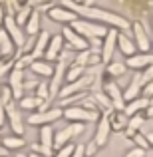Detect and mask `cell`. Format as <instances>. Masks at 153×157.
Listing matches in <instances>:
<instances>
[{
	"label": "cell",
	"mask_w": 153,
	"mask_h": 157,
	"mask_svg": "<svg viewBox=\"0 0 153 157\" xmlns=\"http://www.w3.org/2000/svg\"><path fill=\"white\" fill-rule=\"evenodd\" d=\"M107 117H109V125H111V131H123L127 127V115L123 111H117V109H111L107 111Z\"/></svg>",
	"instance_id": "22"
},
{
	"label": "cell",
	"mask_w": 153,
	"mask_h": 157,
	"mask_svg": "<svg viewBox=\"0 0 153 157\" xmlns=\"http://www.w3.org/2000/svg\"><path fill=\"white\" fill-rule=\"evenodd\" d=\"M30 14H32V8L30 6H26L24 10H20V14L16 16V24H18V26H24V24H26V20L30 18Z\"/></svg>",
	"instance_id": "34"
},
{
	"label": "cell",
	"mask_w": 153,
	"mask_h": 157,
	"mask_svg": "<svg viewBox=\"0 0 153 157\" xmlns=\"http://www.w3.org/2000/svg\"><path fill=\"white\" fill-rule=\"evenodd\" d=\"M74 149H76V143H68V145H64V147H60V149L54 151L52 157H72Z\"/></svg>",
	"instance_id": "31"
},
{
	"label": "cell",
	"mask_w": 153,
	"mask_h": 157,
	"mask_svg": "<svg viewBox=\"0 0 153 157\" xmlns=\"http://www.w3.org/2000/svg\"><path fill=\"white\" fill-rule=\"evenodd\" d=\"M86 74V68L84 66H78V64H70L68 66V70H66V84H72V82H76V80H80L82 76Z\"/></svg>",
	"instance_id": "27"
},
{
	"label": "cell",
	"mask_w": 153,
	"mask_h": 157,
	"mask_svg": "<svg viewBox=\"0 0 153 157\" xmlns=\"http://www.w3.org/2000/svg\"><path fill=\"white\" fill-rule=\"evenodd\" d=\"M64 117V109L62 107H48L44 111H34L28 115V123L34 127H42V125H52L58 119Z\"/></svg>",
	"instance_id": "4"
},
{
	"label": "cell",
	"mask_w": 153,
	"mask_h": 157,
	"mask_svg": "<svg viewBox=\"0 0 153 157\" xmlns=\"http://www.w3.org/2000/svg\"><path fill=\"white\" fill-rule=\"evenodd\" d=\"M62 6L68 8V10L76 12L78 18H86V20H96L98 24H105L109 28H117V30H127L131 26L123 16L115 14V12L103 10V8H96V6H84V4H78L74 0H62Z\"/></svg>",
	"instance_id": "1"
},
{
	"label": "cell",
	"mask_w": 153,
	"mask_h": 157,
	"mask_svg": "<svg viewBox=\"0 0 153 157\" xmlns=\"http://www.w3.org/2000/svg\"><path fill=\"white\" fill-rule=\"evenodd\" d=\"M2 24H4L2 28H4V30L8 32V36L12 38V42H14V46L22 50V48H24V44H26V36H24V32L20 30V26L16 24V18H14V16H6Z\"/></svg>",
	"instance_id": "9"
},
{
	"label": "cell",
	"mask_w": 153,
	"mask_h": 157,
	"mask_svg": "<svg viewBox=\"0 0 153 157\" xmlns=\"http://www.w3.org/2000/svg\"><path fill=\"white\" fill-rule=\"evenodd\" d=\"M98 149H100V147L96 145V141H94V139H92V141H88V143H86V145H84L86 157H96V153H98Z\"/></svg>",
	"instance_id": "36"
},
{
	"label": "cell",
	"mask_w": 153,
	"mask_h": 157,
	"mask_svg": "<svg viewBox=\"0 0 153 157\" xmlns=\"http://www.w3.org/2000/svg\"><path fill=\"white\" fill-rule=\"evenodd\" d=\"M24 28H26V34L28 36H38L40 32V12L38 10H32L30 18L26 20V24H24Z\"/></svg>",
	"instance_id": "26"
},
{
	"label": "cell",
	"mask_w": 153,
	"mask_h": 157,
	"mask_svg": "<svg viewBox=\"0 0 153 157\" xmlns=\"http://www.w3.org/2000/svg\"><path fill=\"white\" fill-rule=\"evenodd\" d=\"M0 141H2V139H0Z\"/></svg>",
	"instance_id": "49"
},
{
	"label": "cell",
	"mask_w": 153,
	"mask_h": 157,
	"mask_svg": "<svg viewBox=\"0 0 153 157\" xmlns=\"http://www.w3.org/2000/svg\"><path fill=\"white\" fill-rule=\"evenodd\" d=\"M131 30H133V42L137 46V52H151V40L147 36L145 28L141 22H133L131 24Z\"/></svg>",
	"instance_id": "12"
},
{
	"label": "cell",
	"mask_w": 153,
	"mask_h": 157,
	"mask_svg": "<svg viewBox=\"0 0 153 157\" xmlns=\"http://www.w3.org/2000/svg\"><path fill=\"white\" fill-rule=\"evenodd\" d=\"M2 143L6 149H22L24 145H26V139L22 137V135H8V137H2Z\"/></svg>",
	"instance_id": "28"
},
{
	"label": "cell",
	"mask_w": 153,
	"mask_h": 157,
	"mask_svg": "<svg viewBox=\"0 0 153 157\" xmlns=\"http://www.w3.org/2000/svg\"><path fill=\"white\" fill-rule=\"evenodd\" d=\"M94 84V76L90 72H86L84 76L80 78V80L72 82V84H64L60 90V94H58V100H64V98H70L74 96V94H82V92H88V88Z\"/></svg>",
	"instance_id": "5"
},
{
	"label": "cell",
	"mask_w": 153,
	"mask_h": 157,
	"mask_svg": "<svg viewBox=\"0 0 153 157\" xmlns=\"http://www.w3.org/2000/svg\"><path fill=\"white\" fill-rule=\"evenodd\" d=\"M48 2H52V0H48Z\"/></svg>",
	"instance_id": "48"
},
{
	"label": "cell",
	"mask_w": 153,
	"mask_h": 157,
	"mask_svg": "<svg viewBox=\"0 0 153 157\" xmlns=\"http://www.w3.org/2000/svg\"><path fill=\"white\" fill-rule=\"evenodd\" d=\"M0 101H4V104H10V101H14L10 86H0Z\"/></svg>",
	"instance_id": "33"
},
{
	"label": "cell",
	"mask_w": 153,
	"mask_h": 157,
	"mask_svg": "<svg viewBox=\"0 0 153 157\" xmlns=\"http://www.w3.org/2000/svg\"><path fill=\"white\" fill-rule=\"evenodd\" d=\"M145 137H147V141H149V147L153 149V131H149V133H145Z\"/></svg>",
	"instance_id": "42"
},
{
	"label": "cell",
	"mask_w": 153,
	"mask_h": 157,
	"mask_svg": "<svg viewBox=\"0 0 153 157\" xmlns=\"http://www.w3.org/2000/svg\"><path fill=\"white\" fill-rule=\"evenodd\" d=\"M151 64H153V54L151 52H137L125 60V66L129 70H135V72H141V70H145Z\"/></svg>",
	"instance_id": "13"
},
{
	"label": "cell",
	"mask_w": 153,
	"mask_h": 157,
	"mask_svg": "<svg viewBox=\"0 0 153 157\" xmlns=\"http://www.w3.org/2000/svg\"><path fill=\"white\" fill-rule=\"evenodd\" d=\"M68 26H72L74 30H76L80 36H84L88 42H90V40H94V38L103 40V36H105L107 30H109L105 24H98V22H94V20H82V18L74 20V22L68 24Z\"/></svg>",
	"instance_id": "2"
},
{
	"label": "cell",
	"mask_w": 153,
	"mask_h": 157,
	"mask_svg": "<svg viewBox=\"0 0 153 157\" xmlns=\"http://www.w3.org/2000/svg\"><path fill=\"white\" fill-rule=\"evenodd\" d=\"M74 2H78V4H84V6H90V2H92V0H74Z\"/></svg>",
	"instance_id": "44"
},
{
	"label": "cell",
	"mask_w": 153,
	"mask_h": 157,
	"mask_svg": "<svg viewBox=\"0 0 153 157\" xmlns=\"http://www.w3.org/2000/svg\"><path fill=\"white\" fill-rule=\"evenodd\" d=\"M147 105H149V98L139 96V98H135V100L127 101L125 107H123V113H125L127 117H131V115H135V113H143V111L147 109Z\"/></svg>",
	"instance_id": "18"
},
{
	"label": "cell",
	"mask_w": 153,
	"mask_h": 157,
	"mask_svg": "<svg viewBox=\"0 0 153 157\" xmlns=\"http://www.w3.org/2000/svg\"><path fill=\"white\" fill-rule=\"evenodd\" d=\"M12 68H14V62H12L10 58H4V60H0V80H2V78L6 76L8 72H12Z\"/></svg>",
	"instance_id": "32"
},
{
	"label": "cell",
	"mask_w": 153,
	"mask_h": 157,
	"mask_svg": "<svg viewBox=\"0 0 153 157\" xmlns=\"http://www.w3.org/2000/svg\"><path fill=\"white\" fill-rule=\"evenodd\" d=\"M147 123V117H145V113H135V115H131L129 119H127V127H125V131H127V135H133V133H137V131H143V125Z\"/></svg>",
	"instance_id": "24"
},
{
	"label": "cell",
	"mask_w": 153,
	"mask_h": 157,
	"mask_svg": "<svg viewBox=\"0 0 153 157\" xmlns=\"http://www.w3.org/2000/svg\"><path fill=\"white\" fill-rule=\"evenodd\" d=\"M72 157H86V151H84V143H76V149H74Z\"/></svg>",
	"instance_id": "38"
},
{
	"label": "cell",
	"mask_w": 153,
	"mask_h": 157,
	"mask_svg": "<svg viewBox=\"0 0 153 157\" xmlns=\"http://www.w3.org/2000/svg\"><path fill=\"white\" fill-rule=\"evenodd\" d=\"M62 36H64L66 48H70V50H74V52H84V50H90V42L84 38V36L78 34V32L74 30L72 26H64V32H62Z\"/></svg>",
	"instance_id": "8"
},
{
	"label": "cell",
	"mask_w": 153,
	"mask_h": 157,
	"mask_svg": "<svg viewBox=\"0 0 153 157\" xmlns=\"http://www.w3.org/2000/svg\"><path fill=\"white\" fill-rule=\"evenodd\" d=\"M143 113H145V117H153V98H149V105H147V109L143 111Z\"/></svg>",
	"instance_id": "41"
},
{
	"label": "cell",
	"mask_w": 153,
	"mask_h": 157,
	"mask_svg": "<svg viewBox=\"0 0 153 157\" xmlns=\"http://www.w3.org/2000/svg\"><path fill=\"white\" fill-rule=\"evenodd\" d=\"M28 157H42V155L36 153V151H30V153H28Z\"/></svg>",
	"instance_id": "45"
},
{
	"label": "cell",
	"mask_w": 153,
	"mask_h": 157,
	"mask_svg": "<svg viewBox=\"0 0 153 157\" xmlns=\"http://www.w3.org/2000/svg\"><path fill=\"white\" fill-rule=\"evenodd\" d=\"M143 98H153V82H149L147 86H143Z\"/></svg>",
	"instance_id": "40"
},
{
	"label": "cell",
	"mask_w": 153,
	"mask_h": 157,
	"mask_svg": "<svg viewBox=\"0 0 153 157\" xmlns=\"http://www.w3.org/2000/svg\"><path fill=\"white\" fill-rule=\"evenodd\" d=\"M24 76H26V70L12 68L8 86H10V90H12V98H14V101H20L24 98Z\"/></svg>",
	"instance_id": "10"
},
{
	"label": "cell",
	"mask_w": 153,
	"mask_h": 157,
	"mask_svg": "<svg viewBox=\"0 0 153 157\" xmlns=\"http://www.w3.org/2000/svg\"><path fill=\"white\" fill-rule=\"evenodd\" d=\"M66 42H64V36L62 34H56V36H50V42H48V48H46V54H44V60L48 62H58L62 50H64Z\"/></svg>",
	"instance_id": "14"
},
{
	"label": "cell",
	"mask_w": 153,
	"mask_h": 157,
	"mask_svg": "<svg viewBox=\"0 0 153 157\" xmlns=\"http://www.w3.org/2000/svg\"><path fill=\"white\" fill-rule=\"evenodd\" d=\"M101 111H92V109H86V107H82L80 104L78 105H70L64 109V117L68 119V121L72 123H92L100 119Z\"/></svg>",
	"instance_id": "3"
},
{
	"label": "cell",
	"mask_w": 153,
	"mask_h": 157,
	"mask_svg": "<svg viewBox=\"0 0 153 157\" xmlns=\"http://www.w3.org/2000/svg\"><path fill=\"white\" fill-rule=\"evenodd\" d=\"M101 92L109 98L113 109L123 111V107H125V100H123V90H121V86H119L117 82H113V80L107 78V80L103 82V86H101Z\"/></svg>",
	"instance_id": "6"
},
{
	"label": "cell",
	"mask_w": 153,
	"mask_h": 157,
	"mask_svg": "<svg viewBox=\"0 0 153 157\" xmlns=\"http://www.w3.org/2000/svg\"><path fill=\"white\" fill-rule=\"evenodd\" d=\"M127 74V66L125 62H113L111 60L109 64H105V76L109 80H115V78H123Z\"/></svg>",
	"instance_id": "25"
},
{
	"label": "cell",
	"mask_w": 153,
	"mask_h": 157,
	"mask_svg": "<svg viewBox=\"0 0 153 157\" xmlns=\"http://www.w3.org/2000/svg\"><path fill=\"white\" fill-rule=\"evenodd\" d=\"M141 90H143L141 72H135L133 76H131L129 84H127V86H125V90H123V100H125V104H127V101H131V100H135V98H139V96H141Z\"/></svg>",
	"instance_id": "15"
},
{
	"label": "cell",
	"mask_w": 153,
	"mask_h": 157,
	"mask_svg": "<svg viewBox=\"0 0 153 157\" xmlns=\"http://www.w3.org/2000/svg\"><path fill=\"white\" fill-rule=\"evenodd\" d=\"M117 28H109L107 34L103 36L101 40V48H100V56H101V64H109L111 58H113V52L117 48Z\"/></svg>",
	"instance_id": "7"
},
{
	"label": "cell",
	"mask_w": 153,
	"mask_h": 157,
	"mask_svg": "<svg viewBox=\"0 0 153 157\" xmlns=\"http://www.w3.org/2000/svg\"><path fill=\"white\" fill-rule=\"evenodd\" d=\"M16 52V46L12 42V38L8 36V32L4 28H0V56L2 58H12Z\"/></svg>",
	"instance_id": "23"
},
{
	"label": "cell",
	"mask_w": 153,
	"mask_h": 157,
	"mask_svg": "<svg viewBox=\"0 0 153 157\" xmlns=\"http://www.w3.org/2000/svg\"><path fill=\"white\" fill-rule=\"evenodd\" d=\"M141 82H143V86H147L149 82H153V64L147 66L145 70H141Z\"/></svg>",
	"instance_id": "35"
},
{
	"label": "cell",
	"mask_w": 153,
	"mask_h": 157,
	"mask_svg": "<svg viewBox=\"0 0 153 157\" xmlns=\"http://www.w3.org/2000/svg\"><path fill=\"white\" fill-rule=\"evenodd\" d=\"M123 157H145V151L143 149H139V147H131L129 151H127Z\"/></svg>",
	"instance_id": "37"
},
{
	"label": "cell",
	"mask_w": 153,
	"mask_h": 157,
	"mask_svg": "<svg viewBox=\"0 0 153 157\" xmlns=\"http://www.w3.org/2000/svg\"><path fill=\"white\" fill-rule=\"evenodd\" d=\"M4 18H6V14H4V8H2V4H0V24L4 22Z\"/></svg>",
	"instance_id": "43"
},
{
	"label": "cell",
	"mask_w": 153,
	"mask_h": 157,
	"mask_svg": "<svg viewBox=\"0 0 153 157\" xmlns=\"http://www.w3.org/2000/svg\"><path fill=\"white\" fill-rule=\"evenodd\" d=\"M111 133V125H109V117L107 113H101L100 119H98V125H96V133H94V141H96L98 147H103L109 139Z\"/></svg>",
	"instance_id": "11"
},
{
	"label": "cell",
	"mask_w": 153,
	"mask_h": 157,
	"mask_svg": "<svg viewBox=\"0 0 153 157\" xmlns=\"http://www.w3.org/2000/svg\"><path fill=\"white\" fill-rule=\"evenodd\" d=\"M4 121H6V104H4V101H0V129H2Z\"/></svg>",
	"instance_id": "39"
},
{
	"label": "cell",
	"mask_w": 153,
	"mask_h": 157,
	"mask_svg": "<svg viewBox=\"0 0 153 157\" xmlns=\"http://www.w3.org/2000/svg\"><path fill=\"white\" fill-rule=\"evenodd\" d=\"M8 157H28V153H16V155H8Z\"/></svg>",
	"instance_id": "46"
},
{
	"label": "cell",
	"mask_w": 153,
	"mask_h": 157,
	"mask_svg": "<svg viewBox=\"0 0 153 157\" xmlns=\"http://www.w3.org/2000/svg\"><path fill=\"white\" fill-rule=\"evenodd\" d=\"M117 48H119V52H121L125 58L137 54V46H135L133 38H129L125 32H119V34H117Z\"/></svg>",
	"instance_id": "21"
},
{
	"label": "cell",
	"mask_w": 153,
	"mask_h": 157,
	"mask_svg": "<svg viewBox=\"0 0 153 157\" xmlns=\"http://www.w3.org/2000/svg\"><path fill=\"white\" fill-rule=\"evenodd\" d=\"M30 72L38 78H52L54 74V64L48 60H34L30 64Z\"/></svg>",
	"instance_id": "19"
},
{
	"label": "cell",
	"mask_w": 153,
	"mask_h": 157,
	"mask_svg": "<svg viewBox=\"0 0 153 157\" xmlns=\"http://www.w3.org/2000/svg\"><path fill=\"white\" fill-rule=\"evenodd\" d=\"M131 141H133L135 147H139V149H143V151L149 149V141H147V137H145V133H143V131L133 133V135H131Z\"/></svg>",
	"instance_id": "30"
},
{
	"label": "cell",
	"mask_w": 153,
	"mask_h": 157,
	"mask_svg": "<svg viewBox=\"0 0 153 157\" xmlns=\"http://www.w3.org/2000/svg\"><path fill=\"white\" fill-rule=\"evenodd\" d=\"M151 26H153V20H151Z\"/></svg>",
	"instance_id": "47"
},
{
	"label": "cell",
	"mask_w": 153,
	"mask_h": 157,
	"mask_svg": "<svg viewBox=\"0 0 153 157\" xmlns=\"http://www.w3.org/2000/svg\"><path fill=\"white\" fill-rule=\"evenodd\" d=\"M34 96L38 98L40 101H44V104H50V88H48V82H40L38 84V88H36V92H34Z\"/></svg>",
	"instance_id": "29"
},
{
	"label": "cell",
	"mask_w": 153,
	"mask_h": 157,
	"mask_svg": "<svg viewBox=\"0 0 153 157\" xmlns=\"http://www.w3.org/2000/svg\"><path fill=\"white\" fill-rule=\"evenodd\" d=\"M48 16H50V20H54V22H60V24H72L74 20H78V14L72 10H68V8L64 6H54L48 10Z\"/></svg>",
	"instance_id": "17"
},
{
	"label": "cell",
	"mask_w": 153,
	"mask_h": 157,
	"mask_svg": "<svg viewBox=\"0 0 153 157\" xmlns=\"http://www.w3.org/2000/svg\"><path fill=\"white\" fill-rule=\"evenodd\" d=\"M6 117L10 121V127L14 131V135H22L24 133V123H22V117H20L18 107H16V101L6 104Z\"/></svg>",
	"instance_id": "16"
},
{
	"label": "cell",
	"mask_w": 153,
	"mask_h": 157,
	"mask_svg": "<svg viewBox=\"0 0 153 157\" xmlns=\"http://www.w3.org/2000/svg\"><path fill=\"white\" fill-rule=\"evenodd\" d=\"M48 42H50V34H48V32H40V34L36 36V40H34V48H32L30 56L34 58V60H40V58H44V54H46V48H48Z\"/></svg>",
	"instance_id": "20"
}]
</instances>
